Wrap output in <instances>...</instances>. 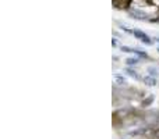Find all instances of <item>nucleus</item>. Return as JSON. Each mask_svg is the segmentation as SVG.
Instances as JSON below:
<instances>
[{
	"mask_svg": "<svg viewBox=\"0 0 159 139\" xmlns=\"http://www.w3.org/2000/svg\"><path fill=\"white\" fill-rule=\"evenodd\" d=\"M143 82L147 85V86H157L158 85V78L151 76V75H145L143 78Z\"/></svg>",
	"mask_w": 159,
	"mask_h": 139,
	"instance_id": "nucleus-5",
	"label": "nucleus"
},
{
	"mask_svg": "<svg viewBox=\"0 0 159 139\" xmlns=\"http://www.w3.org/2000/svg\"><path fill=\"white\" fill-rule=\"evenodd\" d=\"M113 78H115L116 84L120 85V86H124V85H127V78L123 75V74H120V72H113Z\"/></svg>",
	"mask_w": 159,
	"mask_h": 139,
	"instance_id": "nucleus-4",
	"label": "nucleus"
},
{
	"mask_svg": "<svg viewBox=\"0 0 159 139\" xmlns=\"http://www.w3.org/2000/svg\"><path fill=\"white\" fill-rule=\"evenodd\" d=\"M157 50H158V53H159V46H158V49H157Z\"/></svg>",
	"mask_w": 159,
	"mask_h": 139,
	"instance_id": "nucleus-11",
	"label": "nucleus"
},
{
	"mask_svg": "<svg viewBox=\"0 0 159 139\" xmlns=\"http://www.w3.org/2000/svg\"><path fill=\"white\" fill-rule=\"evenodd\" d=\"M112 46H113V47L117 46V41H116V38H113V39H112Z\"/></svg>",
	"mask_w": 159,
	"mask_h": 139,
	"instance_id": "nucleus-9",
	"label": "nucleus"
},
{
	"mask_svg": "<svg viewBox=\"0 0 159 139\" xmlns=\"http://www.w3.org/2000/svg\"><path fill=\"white\" fill-rule=\"evenodd\" d=\"M131 53H133V54H135V56H138V57H144V59L148 57L147 52H144V50H140V49H134V47L131 49Z\"/></svg>",
	"mask_w": 159,
	"mask_h": 139,
	"instance_id": "nucleus-8",
	"label": "nucleus"
},
{
	"mask_svg": "<svg viewBox=\"0 0 159 139\" xmlns=\"http://www.w3.org/2000/svg\"><path fill=\"white\" fill-rule=\"evenodd\" d=\"M124 74H126L127 76H130V78H133V79H135V81H140V75H138V72L134 70V67H129L127 66L126 67V70H124Z\"/></svg>",
	"mask_w": 159,
	"mask_h": 139,
	"instance_id": "nucleus-3",
	"label": "nucleus"
},
{
	"mask_svg": "<svg viewBox=\"0 0 159 139\" xmlns=\"http://www.w3.org/2000/svg\"><path fill=\"white\" fill-rule=\"evenodd\" d=\"M124 63H126L129 67H135L140 64V57H138V56L137 57H134V56H133V57H127L126 60H124Z\"/></svg>",
	"mask_w": 159,
	"mask_h": 139,
	"instance_id": "nucleus-6",
	"label": "nucleus"
},
{
	"mask_svg": "<svg viewBox=\"0 0 159 139\" xmlns=\"http://www.w3.org/2000/svg\"><path fill=\"white\" fill-rule=\"evenodd\" d=\"M147 72H148V75L155 76V78H159V70L157 68V67H154V66L147 67Z\"/></svg>",
	"mask_w": 159,
	"mask_h": 139,
	"instance_id": "nucleus-7",
	"label": "nucleus"
},
{
	"mask_svg": "<svg viewBox=\"0 0 159 139\" xmlns=\"http://www.w3.org/2000/svg\"><path fill=\"white\" fill-rule=\"evenodd\" d=\"M154 41H155V42H158V43H159V36H158V38H157V36H155V38H154Z\"/></svg>",
	"mask_w": 159,
	"mask_h": 139,
	"instance_id": "nucleus-10",
	"label": "nucleus"
},
{
	"mask_svg": "<svg viewBox=\"0 0 159 139\" xmlns=\"http://www.w3.org/2000/svg\"><path fill=\"white\" fill-rule=\"evenodd\" d=\"M127 14H129L131 18H134V20H138V21H147V20H149V14H147V13H144L143 10H140V8H137V7H130V8H127Z\"/></svg>",
	"mask_w": 159,
	"mask_h": 139,
	"instance_id": "nucleus-1",
	"label": "nucleus"
},
{
	"mask_svg": "<svg viewBox=\"0 0 159 139\" xmlns=\"http://www.w3.org/2000/svg\"><path fill=\"white\" fill-rule=\"evenodd\" d=\"M133 36H134L135 39H138L140 42H143L144 45H147V46H152L154 42H155L148 33L143 32L141 29H133Z\"/></svg>",
	"mask_w": 159,
	"mask_h": 139,
	"instance_id": "nucleus-2",
	"label": "nucleus"
}]
</instances>
